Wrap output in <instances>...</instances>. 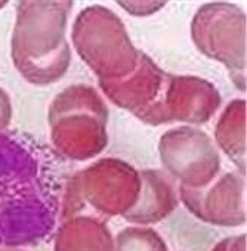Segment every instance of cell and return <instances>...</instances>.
I'll return each instance as SVG.
<instances>
[{
	"label": "cell",
	"instance_id": "obj_1",
	"mask_svg": "<svg viewBox=\"0 0 247 251\" xmlns=\"http://www.w3.org/2000/svg\"><path fill=\"white\" fill-rule=\"evenodd\" d=\"M55 155L27 133H0V247L36 244L54 230L61 207Z\"/></svg>",
	"mask_w": 247,
	"mask_h": 251
},
{
	"label": "cell",
	"instance_id": "obj_2",
	"mask_svg": "<svg viewBox=\"0 0 247 251\" xmlns=\"http://www.w3.org/2000/svg\"><path fill=\"white\" fill-rule=\"evenodd\" d=\"M73 2H20L11 58L20 75L34 86L59 81L71 64L67 24Z\"/></svg>",
	"mask_w": 247,
	"mask_h": 251
},
{
	"label": "cell",
	"instance_id": "obj_3",
	"mask_svg": "<svg viewBox=\"0 0 247 251\" xmlns=\"http://www.w3.org/2000/svg\"><path fill=\"white\" fill-rule=\"evenodd\" d=\"M48 121L58 157L86 161L108 145V106L89 84H73L59 92L49 105Z\"/></svg>",
	"mask_w": 247,
	"mask_h": 251
},
{
	"label": "cell",
	"instance_id": "obj_4",
	"mask_svg": "<svg viewBox=\"0 0 247 251\" xmlns=\"http://www.w3.org/2000/svg\"><path fill=\"white\" fill-rule=\"evenodd\" d=\"M71 40L98 81L123 78L138 65L141 50L134 46L118 15L105 6H87L76 17Z\"/></svg>",
	"mask_w": 247,
	"mask_h": 251
},
{
	"label": "cell",
	"instance_id": "obj_5",
	"mask_svg": "<svg viewBox=\"0 0 247 251\" xmlns=\"http://www.w3.org/2000/svg\"><path fill=\"white\" fill-rule=\"evenodd\" d=\"M139 172L120 158H102L67 183L61 202L62 220L89 207L102 216H125L138 201Z\"/></svg>",
	"mask_w": 247,
	"mask_h": 251
},
{
	"label": "cell",
	"instance_id": "obj_6",
	"mask_svg": "<svg viewBox=\"0 0 247 251\" xmlns=\"http://www.w3.org/2000/svg\"><path fill=\"white\" fill-rule=\"evenodd\" d=\"M191 39L200 53L220 62L234 86L246 92V14L238 5H201L191 21Z\"/></svg>",
	"mask_w": 247,
	"mask_h": 251
},
{
	"label": "cell",
	"instance_id": "obj_7",
	"mask_svg": "<svg viewBox=\"0 0 247 251\" xmlns=\"http://www.w3.org/2000/svg\"><path fill=\"white\" fill-rule=\"evenodd\" d=\"M159 155L166 172L181 186L200 189L212 183L220 172V155L210 136L191 126L165 132L159 141Z\"/></svg>",
	"mask_w": 247,
	"mask_h": 251
},
{
	"label": "cell",
	"instance_id": "obj_8",
	"mask_svg": "<svg viewBox=\"0 0 247 251\" xmlns=\"http://www.w3.org/2000/svg\"><path fill=\"white\" fill-rule=\"evenodd\" d=\"M170 74L162 70L147 53L139 52L134 73L118 80L98 81L104 95L118 108L126 109L150 126L165 121V99Z\"/></svg>",
	"mask_w": 247,
	"mask_h": 251
},
{
	"label": "cell",
	"instance_id": "obj_9",
	"mask_svg": "<svg viewBox=\"0 0 247 251\" xmlns=\"http://www.w3.org/2000/svg\"><path fill=\"white\" fill-rule=\"evenodd\" d=\"M246 175L225 173L204 188L179 186L185 207L200 220L216 226H241L246 223Z\"/></svg>",
	"mask_w": 247,
	"mask_h": 251
},
{
	"label": "cell",
	"instance_id": "obj_10",
	"mask_svg": "<svg viewBox=\"0 0 247 251\" xmlns=\"http://www.w3.org/2000/svg\"><path fill=\"white\" fill-rule=\"evenodd\" d=\"M222 96L213 83L195 75L170 74L165 99V121L204 124L218 112Z\"/></svg>",
	"mask_w": 247,
	"mask_h": 251
},
{
	"label": "cell",
	"instance_id": "obj_11",
	"mask_svg": "<svg viewBox=\"0 0 247 251\" xmlns=\"http://www.w3.org/2000/svg\"><path fill=\"white\" fill-rule=\"evenodd\" d=\"M141 192L135 205L123 216L125 220L144 226L166 219L178 207V197L170 179L160 170H141Z\"/></svg>",
	"mask_w": 247,
	"mask_h": 251
},
{
	"label": "cell",
	"instance_id": "obj_12",
	"mask_svg": "<svg viewBox=\"0 0 247 251\" xmlns=\"http://www.w3.org/2000/svg\"><path fill=\"white\" fill-rule=\"evenodd\" d=\"M114 238L96 216L64 219L56 230L54 251H112Z\"/></svg>",
	"mask_w": 247,
	"mask_h": 251
},
{
	"label": "cell",
	"instance_id": "obj_13",
	"mask_svg": "<svg viewBox=\"0 0 247 251\" xmlns=\"http://www.w3.org/2000/svg\"><path fill=\"white\" fill-rule=\"evenodd\" d=\"M215 139L218 147L237 166V172L246 175V100L234 99L222 111Z\"/></svg>",
	"mask_w": 247,
	"mask_h": 251
},
{
	"label": "cell",
	"instance_id": "obj_14",
	"mask_svg": "<svg viewBox=\"0 0 247 251\" xmlns=\"http://www.w3.org/2000/svg\"><path fill=\"white\" fill-rule=\"evenodd\" d=\"M112 251H169L163 238L151 227L131 226L117 233Z\"/></svg>",
	"mask_w": 247,
	"mask_h": 251
},
{
	"label": "cell",
	"instance_id": "obj_15",
	"mask_svg": "<svg viewBox=\"0 0 247 251\" xmlns=\"http://www.w3.org/2000/svg\"><path fill=\"white\" fill-rule=\"evenodd\" d=\"M132 17H150L166 6L167 2H117Z\"/></svg>",
	"mask_w": 247,
	"mask_h": 251
},
{
	"label": "cell",
	"instance_id": "obj_16",
	"mask_svg": "<svg viewBox=\"0 0 247 251\" xmlns=\"http://www.w3.org/2000/svg\"><path fill=\"white\" fill-rule=\"evenodd\" d=\"M12 120V102L5 89L0 87V133L8 130Z\"/></svg>",
	"mask_w": 247,
	"mask_h": 251
},
{
	"label": "cell",
	"instance_id": "obj_17",
	"mask_svg": "<svg viewBox=\"0 0 247 251\" xmlns=\"http://www.w3.org/2000/svg\"><path fill=\"white\" fill-rule=\"evenodd\" d=\"M212 251H246V233L222 239Z\"/></svg>",
	"mask_w": 247,
	"mask_h": 251
},
{
	"label": "cell",
	"instance_id": "obj_18",
	"mask_svg": "<svg viewBox=\"0 0 247 251\" xmlns=\"http://www.w3.org/2000/svg\"><path fill=\"white\" fill-rule=\"evenodd\" d=\"M6 3H8V2H0V8H3V6H5Z\"/></svg>",
	"mask_w": 247,
	"mask_h": 251
},
{
	"label": "cell",
	"instance_id": "obj_19",
	"mask_svg": "<svg viewBox=\"0 0 247 251\" xmlns=\"http://www.w3.org/2000/svg\"><path fill=\"white\" fill-rule=\"evenodd\" d=\"M2 251H8V250H2ZM11 251H17V250H11Z\"/></svg>",
	"mask_w": 247,
	"mask_h": 251
}]
</instances>
